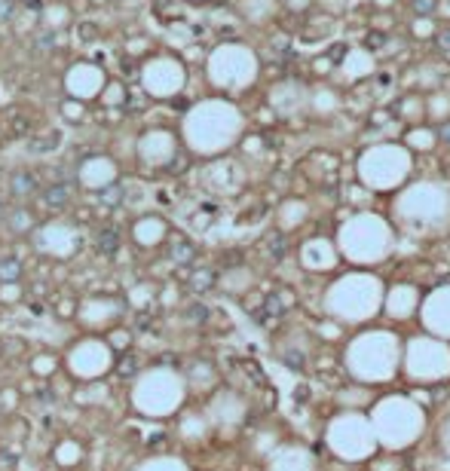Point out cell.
Wrapping results in <instances>:
<instances>
[{"mask_svg":"<svg viewBox=\"0 0 450 471\" xmlns=\"http://www.w3.org/2000/svg\"><path fill=\"white\" fill-rule=\"evenodd\" d=\"M117 371H119V374H135V358H129V362H119Z\"/></svg>","mask_w":450,"mask_h":471,"instance_id":"19","label":"cell"},{"mask_svg":"<svg viewBox=\"0 0 450 471\" xmlns=\"http://www.w3.org/2000/svg\"><path fill=\"white\" fill-rule=\"evenodd\" d=\"M123 196H126V187L119 181H114V184H107V187L98 193V202H101V205H107V208H117L119 202H123Z\"/></svg>","mask_w":450,"mask_h":471,"instance_id":"13","label":"cell"},{"mask_svg":"<svg viewBox=\"0 0 450 471\" xmlns=\"http://www.w3.org/2000/svg\"><path fill=\"white\" fill-rule=\"evenodd\" d=\"M374 435H377V444L389 447V450H401L413 444L422 431V410L417 407L413 401L408 398H386L380 407L374 410Z\"/></svg>","mask_w":450,"mask_h":471,"instance_id":"1","label":"cell"},{"mask_svg":"<svg viewBox=\"0 0 450 471\" xmlns=\"http://www.w3.org/2000/svg\"><path fill=\"white\" fill-rule=\"evenodd\" d=\"M80 34H83V37H95V28H92V25H83Z\"/></svg>","mask_w":450,"mask_h":471,"instance_id":"21","label":"cell"},{"mask_svg":"<svg viewBox=\"0 0 450 471\" xmlns=\"http://www.w3.org/2000/svg\"><path fill=\"white\" fill-rule=\"evenodd\" d=\"M4 217H6V229H9V233H16V236H25V233H31V229L37 227V215L28 205L9 208V211H4Z\"/></svg>","mask_w":450,"mask_h":471,"instance_id":"6","label":"cell"},{"mask_svg":"<svg viewBox=\"0 0 450 471\" xmlns=\"http://www.w3.org/2000/svg\"><path fill=\"white\" fill-rule=\"evenodd\" d=\"M438 43L444 46V49H450V31H441V37H438Z\"/></svg>","mask_w":450,"mask_h":471,"instance_id":"20","label":"cell"},{"mask_svg":"<svg viewBox=\"0 0 450 471\" xmlns=\"http://www.w3.org/2000/svg\"><path fill=\"white\" fill-rule=\"evenodd\" d=\"M349 367L362 380H389L395 371V340L383 334L355 340L349 349Z\"/></svg>","mask_w":450,"mask_h":471,"instance_id":"3","label":"cell"},{"mask_svg":"<svg viewBox=\"0 0 450 471\" xmlns=\"http://www.w3.org/2000/svg\"><path fill=\"white\" fill-rule=\"evenodd\" d=\"M55 46V31H43L37 37V49H52Z\"/></svg>","mask_w":450,"mask_h":471,"instance_id":"18","label":"cell"},{"mask_svg":"<svg viewBox=\"0 0 450 471\" xmlns=\"http://www.w3.org/2000/svg\"><path fill=\"white\" fill-rule=\"evenodd\" d=\"M119 242H123L119 229L117 227H105V229H98V236H95V251L105 254V257H114L119 251Z\"/></svg>","mask_w":450,"mask_h":471,"instance_id":"8","label":"cell"},{"mask_svg":"<svg viewBox=\"0 0 450 471\" xmlns=\"http://www.w3.org/2000/svg\"><path fill=\"white\" fill-rule=\"evenodd\" d=\"M413 300H417V294L408 291V288H398L392 294V300H389V312H392V316H410Z\"/></svg>","mask_w":450,"mask_h":471,"instance_id":"11","label":"cell"},{"mask_svg":"<svg viewBox=\"0 0 450 471\" xmlns=\"http://www.w3.org/2000/svg\"><path fill=\"white\" fill-rule=\"evenodd\" d=\"M444 447H447V453H450V422H447V429H444Z\"/></svg>","mask_w":450,"mask_h":471,"instance_id":"22","label":"cell"},{"mask_svg":"<svg viewBox=\"0 0 450 471\" xmlns=\"http://www.w3.org/2000/svg\"><path fill=\"white\" fill-rule=\"evenodd\" d=\"M25 4H28V0H25Z\"/></svg>","mask_w":450,"mask_h":471,"instance_id":"25","label":"cell"},{"mask_svg":"<svg viewBox=\"0 0 450 471\" xmlns=\"http://www.w3.org/2000/svg\"><path fill=\"white\" fill-rule=\"evenodd\" d=\"M61 147V132L55 129V132H46V135H37L28 141V150L37 153V156H46V153H52V150H59Z\"/></svg>","mask_w":450,"mask_h":471,"instance_id":"9","label":"cell"},{"mask_svg":"<svg viewBox=\"0 0 450 471\" xmlns=\"http://www.w3.org/2000/svg\"><path fill=\"white\" fill-rule=\"evenodd\" d=\"M169 251H172V261H174V263H190L193 257H196V248H193V245L187 242V239H181V236H174V239H172Z\"/></svg>","mask_w":450,"mask_h":471,"instance_id":"12","label":"cell"},{"mask_svg":"<svg viewBox=\"0 0 450 471\" xmlns=\"http://www.w3.org/2000/svg\"><path fill=\"white\" fill-rule=\"evenodd\" d=\"M40 202L46 208L59 211V208H64L71 202V187H68V184H61V181H55V184H49V187L40 190Z\"/></svg>","mask_w":450,"mask_h":471,"instance_id":"7","label":"cell"},{"mask_svg":"<svg viewBox=\"0 0 450 471\" xmlns=\"http://www.w3.org/2000/svg\"><path fill=\"white\" fill-rule=\"evenodd\" d=\"M410 9L417 16H432V9H435V0H410Z\"/></svg>","mask_w":450,"mask_h":471,"instance_id":"16","label":"cell"},{"mask_svg":"<svg viewBox=\"0 0 450 471\" xmlns=\"http://www.w3.org/2000/svg\"><path fill=\"white\" fill-rule=\"evenodd\" d=\"M22 275H25V266L18 257H13V254L0 257V285H16Z\"/></svg>","mask_w":450,"mask_h":471,"instance_id":"10","label":"cell"},{"mask_svg":"<svg viewBox=\"0 0 450 471\" xmlns=\"http://www.w3.org/2000/svg\"><path fill=\"white\" fill-rule=\"evenodd\" d=\"M211 282H215V275H211V270H199L196 275H193V288H196V291L211 288Z\"/></svg>","mask_w":450,"mask_h":471,"instance_id":"15","label":"cell"},{"mask_svg":"<svg viewBox=\"0 0 450 471\" xmlns=\"http://www.w3.org/2000/svg\"><path fill=\"white\" fill-rule=\"evenodd\" d=\"M9 126H13V135L25 138L28 132H31V117H25V114H16L13 119H9Z\"/></svg>","mask_w":450,"mask_h":471,"instance_id":"14","label":"cell"},{"mask_svg":"<svg viewBox=\"0 0 450 471\" xmlns=\"http://www.w3.org/2000/svg\"><path fill=\"white\" fill-rule=\"evenodd\" d=\"M328 444L340 459H349V463H358V459H367L377 447V435L374 426L358 413H343L331 422L328 429Z\"/></svg>","mask_w":450,"mask_h":471,"instance_id":"2","label":"cell"},{"mask_svg":"<svg viewBox=\"0 0 450 471\" xmlns=\"http://www.w3.org/2000/svg\"><path fill=\"white\" fill-rule=\"evenodd\" d=\"M16 16V0H0V22H13Z\"/></svg>","mask_w":450,"mask_h":471,"instance_id":"17","label":"cell"},{"mask_svg":"<svg viewBox=\"0 0 450 471\" xmlns=\"http://www.w3.org/2000/svg\"><path fill=\"white\" fill-rule=\"evenodd\" d=\"M441 135H444V141H450V126H444V132H441Z\"/></svg>","mask_w":450,"mask_h":471,"instance_id":"23","label":"cell"},{"mask_svg":"<svg viewBox=\"0 0 450 471\" xmlns=\"http://www.w3.org/2000/svg\"><path fill=\"white\" fill-rule=\"evenodd\" d=\"M40 193V181H37L34 172L28 169H18L9 174V196H13L16 202H28L31 196H37Z\"/></svg>","mask_w":450,"mask_h":471,"instance_id":"5","label":"cell"},{"mask_svg":"<svg viewBox=\"0 0 450 471\" xmlns=\"http://www.w3.org/2000/svg\"><path fill=\"white\" fill-rule=\"evenodd\" d=\"M408 371L417 376V380H441L450 371V355L444 346L429 343V340H417L410 346L408 355Z\"/></svg>","mask_w":450,"mask_h":471,"instance_id":"4","label":"cell"},{"mask_svg":"<svg viewBox=\"0 0 450 471\" xmlns=\"http://www.w3.org/2000/svg\"><path fill=\"white\" fill-rule=\"evenodd\" d=\"M4 211H6V205H4V199H0V217H4Z\"/></svg>","mask_w":450,"mask_h":471,"instance_id":"24","label":"cell"}]
</instances>
